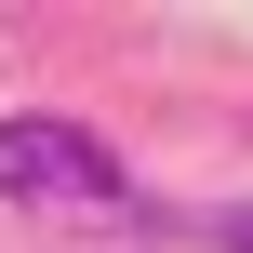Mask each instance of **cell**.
Segmentation results:
<instances>
[{"mask_svg": "<svg viewBox=\"0 0 253 253\" xmlns=\"http://www.w3.org/2000/svg\"><path fill=\"white\" fill-rule=\"evenodd\" d=\"M0 187L13 200H120V160L80 120H0Z\"/></svg>", "mask_w": 253, "mask_h": 253, "instance_id": "1", "label": "cell"}, {"mask_svg": "<svg viewBox=\"0 0 253 253\" xmlns=\"http://www.w3.org/2000/svg\"><path fill=\"white\" fill-rule=\"evenodd\" d=\"M213 240H227V253H253V213H227V227H213Z\"/></svg>", "mask_w": 253, "mask_h": 253, "instance_id": "2", "label": "cell"}]
</instances>
